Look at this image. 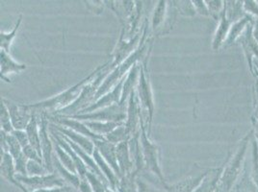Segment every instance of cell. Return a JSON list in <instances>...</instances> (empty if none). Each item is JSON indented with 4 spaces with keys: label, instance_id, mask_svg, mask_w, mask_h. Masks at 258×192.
Listing matches in <instances>:
<instances>
[{
    "label": "cell",
    "instance_id": "cell-1",
    "mask_svg": "<svg viewBox=\"0 0 258 192\" xmlns=\"http://www.w3.org/2000/svg\"><path fill=\"white\" fill-rule=\"evenodd\" d=\"M103 66H104V64L98 66L97 68H96L95 71H93L91 74L88 75L86 78H84L83 80H81L76 85H73L72 87L66 89L63 92H61L54 97H51L49 99L43 100L42 102L30 104V107L32 109L34 114L46 113V112H52L54 114H56L59 111L72 105L78 99V97L83 91L87 84H89L92 81V79L103 68Z\"/></svg>",
    "mask_w": 258,
    "mask_h": 192
},
{
    "label": "cell",
    "instance_id": "cell-2",
    "mask_svg": "<svg viewBox=\"0 0 258 192\" xmlns=\"http://www.w3.org/2000/svg\"><path fill=\"white\" fill-rule=\"evenodd\" d=\"M111 64H112V61H108L107 63L104 64L103 68L92 79V81L89 84H87L76 102H74L69 107L64 108L63 110L59 111L58 113L54 114V116H59L64 118L73 117V116L81 114L83 111L86 110L87 108L93 105L96 102L97 90L99 89L100 85H102L105 78L107 77L108 72L111 71Z\"/></svg>",
    "mask_w": 258,
    "mask_h": 192
},
{
    "label": "cell",
    "instance_id": "cell-3",
    "mask_svg": "<svg viewBox=\"0 0 258 192\" xmlns=\"http://www.w3.org/2000/svg\"><path fill=\"white\" fill-rule=\"evenodd\" d=\"M148 60H149V57L146 58L144 62L141 64L140 76H139L138 84L136 86V92L140 102L144 124L147 129H149V133H150L153 114H154V100H153V93H152L151 81H150L148 67H147Z\"/></svg>",
    "mask_w": 258,
    "mask_h": 192
},
{
    "label": "cell",
    "instance_id": "cell-4",
    "mask_svg": "<svg viewBox=\"0 0 258 192\" xmlns=\"http://www.w3.org/2000/svg\"><path fill=\"white\" fill-rule=\"evenodd\" d=\"M140 143L144 169L155 175V177L161 181L165 188V186L167 185V182L165 181V179L163 177L160 163H159V148L150 139V136L148 135L147 127L145 126L144 121L142 122V126H141Z\"/></svg>",
    "mask_w": 258,
    "mask_h": 192
},
{
    "label": "cell",
    "instance_id": "cell-5",
    "mask_svg": "<svg viewBox=\"0 0 258 192\" xmlns=\"http://www.w3.org/2000/svg\"><path fill=\"white\" fill-rule=\"evenodd\" d=\"M127 105L118 103L109 107L99 109L96 112L80 114L69 118H74L79 121H100V122H115L124 124L127 118Z\"/></svg>",
    "mask_w": 258,
    "mask_h": 192
},
{
    "label": "cell",
    "instance_id": "cell-6",
    "mask_svg": "<svg viewBox=\"0 0 258 192\" xmlns=\"http://www.w3.org/2000/svg\"><path fill=\"white\" fill-rule=\"evenodd\" d=\"M16 179L19 181L26 192L37 191L41 189L50 188H63L67 186V182L61 178L59 174L55 172L43 176H22L16 175Z\"/></svg>",
    "mask_w": 258,
    "mask_h": 192
},
{
    "label": "cell",
    "instance_id": "cell-7",
    "mask_svg": "<svg viewBox=\"0 0 258 192\" xmlns=\"http://www.w3.org/2000/svg\"><path fill=\"white\" fill-rule=\"evenodd\" d=\"M0 134H1V150L4 152H8L11 155L15 162L17 174L22 175V176H28L27 169H26L28 159L25 157L21 144L12 134H7L2 130Z\"/></svg>",
    "mask_w": 258,
    "mask_h": 192
},
{
    "label": "cell",
    "instance_id": "cell-8",
    "mask_svg": "<svg viewBox=\"0 0 258 192\" xmlns=\"http://www.w3.org/2000/svg\"><path fill=\"white\" fill-rule=\"evenodd\" d=\"M37 115V114H36ZM38 117V115H37ZM48 117L45 113H40L38 117L39 126H40V140H41V150L43 157V166L48 173H54L53 150L54 144L48 127Z\"/></svg>",
    "mask_w": 258,
    "mask_h": 192
},
{
    "label": "cell",
    "instance_id": "cell-9",
    "mask_svg": "<svg viewBox=\"0 0 258 192\" xmlns=\"http://www.w3.org/2000/svg\"><path fill=\"white\" fill-rule=\"evenodd\" d=\"M9 111L12 124L15 130L25 131L35 115L30 105H22L7 99H1Z\"/></svg>",
    "mask_w": 258,
    "mask_h": 192
},
{
    "label": "cell",
    "instance_id": "cell-10",
    "mask_svg": "<svg viewBox=\"0 0 258 192\" xmlns=\"http://www.w3.org/2000/svg\"><path fill=\"white\" fill-rule=\"evenodd\" d=\"M144 121L142 109H141L139 98L137 95L136 89L129 96L128 105H127V118L125 121V127L127 130L129 139L132 137L141 133L142 122Z\"/></svg>",
    "mask_w": 258,
    "mask_h": 192
},
{
    "label": "cell",
    "instance_id": "cell-11",
    "mask_svg": "<svg viewBox=\"0 0 258 192\" xmlns=\"http://www.w3.org/2000/svg\"><path fill=\"white\" fill-rule=\"evenodd\" d=\"M141 39L142 32L141 34L138 33L131 40H126L122 36H119L118 43L112 55L113 60L111 64V70L118 66L119 64H122L127 58L136 51V49L140 45Z\"/></svg>",
    "mask_w": 258,
    "mask_h": 192
},
{
    "label": "cell",
    "instance_id": "cell-12",
    "mask_svg": "<svg viewBox=\"0 0 258 192\" xmlns=\"http://www.w3.org/2000/svg\"><path fill=\"white\" fill-rule=\"evenodd\" d=\"M103 159L106 160L108 164L112 167V169L117 174L119 179H121V173L118 167V159H117V145L109 142L104 137L96 139L93 141Z\"/></svg>",
    "mask_w": 258,
    "mask_h": 192
},
{
    "label": "cell",
    "instance_id": "cell-13",
    "mask_svg": "<svg viewBox=\"0 0 258 192\" xmlns=\"http://www.w3.org/2000/svg\"><path fill=\"white\" fill-rule=\"evenodd\" d=\"M125 78H123L111 91H109L106 94H104L102 97H100L99 99H97V101L93 105H91L90 107L87 108L86 110L83 111L81 114L93 113V112H96V111L99 110V109L109 107V106H112L114 104L119 103L120 99H121L122 88H123V84H124Z\"/></svg>",
    "mask_w": 258,
    "mask_h": 192
},
{
    "label": "cell",
    "instance_id": "cell-14",
    "mask_svg": "<svg viewBox=\"0 0 258 192\" xmlns=\"http://www.w3.org/2000/svg\"><path fill=\"white\" fill-rule=\"evenodd\" d=\"M50 125L56 131H58L59 133L64 135V137H67L68 139H70L72 141H74L76 144H77L79 147H81L89 155L93 156L94 151L96 149V146H95V144H94L92 139L87 138V137L83 136V135H80V134L76 133V132L71 130V129L66 128L64 126H61V125H58V124H50Z\"/></svg>",
    "mask_w": 258,
    "mask_h": 192
},
{
    "label": "cell",
    "instance_id": "cell-15",
    "mask_svg": "<svg viewBox=\"0 0 258 192\" xmlns=\"http://www.w3.org/2000/svg\"><path fill=\"white\" fill-rule=\"evenodd\" d=\"M0 75L1 79L7 83H10L11 80L8 77L13 73H21L26 69V65L24 64H19L16 62L11 55L4 50L0 51Z\"/></svg>",
    "mask_w": 258,
    "mask_h": 192
},
{
    "label": "cell",
    "instance_id": "cell-16",
    "mask_svg": "<svg viewBox=\"0 0 258 192\" xmlns=\"http://www.w3.org/2000/svg\"><path fill=\"white\" fill-rule=\"evenodd\" d=\"M0 171H1V176L6 181L11 182L12 184H14V185H16L22 192H26L24 187L16 179L17 172H16V167H15V162H14L11 155L8 152L1 151Z\"/></svg>",
    "mask_w": 258,
    "mask_h": 192
},
{
    "label": "cell",
    "instance_id": "cell-17",
    "mask_svg": "<svg viewBox=\"0 0 258 192\" xmlns=\"http://www.w3.org/2000/svg\"><path fill=\"white\" fill-rule=\"evenodd\" d=\"M128 140L120 142L117 145V159L118 167L121 173V178L135 171V165L130 155Z\"/></svg>",
    "mask_w": 258,
    "mask_h": 192
},
{
    "label": "cell",
    "instance_id": "cell-18",
    "mask_svg": "<svg viewBox=\"0 0 258 192\" xmlns=\"http://www.w3.org/2000/svg\"><path fill=\"white\" fill-rule=\"evenodd\" d=\"M93 158L96 160L100 171L103 173V175L107 179L109 186L113 189H117V186H118L120 179L118 178L117 174L112 169V167L108 164L107 161L103 159V157L101 156V154L99 153V151L97 148L94 151Z\"/></svg>",
    "mask_w": 258,
    "mask_h": 192
},
{
    "label": "cell",
    "instance_id": "cell-19",
    "mask_svg": "<svg viewBox=\"0 0 258 192\" xmlns=\"http://www.w3.org/2000/svg\"><path fill=\"white\" fill-rule=\"evenodd\" d=\"M53 166L54 170L57 171V173L61 176V178L64 179V181L67 183L71 184L73 186V188H75L78 191L80 183H81V178L79 177V175L74 174L71 171L66 169L62 165V163L60 162V160H58L56 155H53Z\"/></svg>",
    "mask_w": 258,
    "mask_h": 192
},
{
    "label": "cell",
    "instance_id": "cell-20",
    "mask_svg": "<svg viewBox=\"0 0 258 192\" xmlns=\"http://www.w3.org/2000/svg\"><path fill=\"white\" fill-rule=\"evenodd\" d=\"M27 137L29 139V143L34 149L36 150L42 157V150H41V140H40V126L38 117L35 114L33 116L31 121L29 122L27 128L25 130ZM43 158V157H42Z\"/></svg>",
    "mask_w": 258,
    "mask_h": 192
},
{
    "label": "cell",
    "instance_id": "cell-21",
    "mask_svg": "<svg viewBox=\"0 0 258 192\" xmlns=\"http://www.w3.org/2000/svg\"><path fill=\"white\" fill-rule=\"evenodd\" d=\"M202 178H187L173 184H168L165 186L167 192H194L200 184Z\"/></svg>",
    "mask_w": 258,
    "mask_h": 192
},
{
    "label": "cell",
    "instance_id": "cell-22",
    "mask_svg": "<svg viewBox=\"0 0 258 192\" xmlns=\"http://www.w3.org/2000/svg\"><path fill=\"white\" fill-rule=\"evenodd\" d=\"M93 133L105 137L107 134L111 133L113 130L118 127L121 124L115 122H100V121H82Z\"/></svg>",
    "mask_w": 258,
    "mask_h": 192
},
{
    "label": "cell",
    "instance_id": "cell-23",
    "mask_svg": "<svg viewBox=\"0 0 258 192\" xmlns=\"http://www.w3.org/2000/svg\"><path fill=\"white\" fill-rule=\"evenodd\" d=\"M52 141H53L55 155L57 156L58 160H60L62 165L64 166L66 169L71 171L74 174H77L78 175L77 170H76V164H75L74 160L72 159V157L70 156V154L66 150L63 149L54 139H52Z\"/></svg>",
    "mask_w": 258,
    "mask_h": 192
},
{
    "label": "cell",
    "instance_id": "cell-24",
    "mask_svg": "<svg viewBox=\"0 0 258 192\" xmlns=\"http://www.w3.org/2000/svg\"><path fill=\"white\" fill-rule=\"evenodd\" d=\"M22 22V16L19 17V20L16 23L14 29L11 32L9 33H0V48L1 50H4L5 52L10 54V49H11L12 43L14 42L15 38L17 37L18 31L21 27V24Z\"/></svg>",
    "mask_w": 258,
    "mask_h": 192
},
{
    "label": "cell",
    "instance_id": "cell-25",
    "mask_svg": "<svg viewBox=\"0 0 258 192\" xmlns=\"http://www.w3.org/2000/svg\"><path fill=\"white\" fill-rule=\"evenodd\" d=\"M167 1H158L157 6L154 9V13L151 20V28L153 31L160 28L165 22L166 14H167Z\"/></svg>",
    "mask_w": 258,
    "mask_h": 192
},
{
    "label": "cell",
    "instance_id": "cell-26",
    "mask_svg": "<svg viewBox=\"0 0 258 192\" xmlns=\"http://www.w3.org/2000/svg\"><path fill=\"white\" fill-rule=\"evenodd\" d=\"M104 138L107 139L109 142H111L115 145H118V143H120V142L128 140L129 136L126 127H125V123L119 125L115 130H113L111 133L107 134Z\"/></svg>",
    "mask_w": 258,
    "mask_h": 192
},
{
    "label": "cell",
    "instance_id": "cell-27",
    "mask_svg": "<svg viewBox=\"0 0 258 192\" xmlns=\"http://www.w3.org/2000/svg\"><path fill=\"white\" fill-rule=\"evenodd\" d=\"M0 111H1V116H0V121H1V130L4 131L7 134H12L15 129L13 127L12 124L11 117L9 114V111L4 104V102L1 100V106H0Z\"/></svg>",
    "mask_w": 258,
    "mask_h": 192
},
{
    "label": "cell",
    "instance_id": "cell-28",
    "mask_svg": "<svg viewBox=\"0 0 258 192\" xmlns=\"http://www.w3.org/2000/svg\"><path fill=\"white\" fill-rule=\"evenodd\" d=\"M86 179L89 181L92 189L94 192H106L107 184L99 179L97 175L91 171L88 170L86 174Z\"/></svg>",
    "mask_w": 258,
    "mask_h": 192
},
{
    "label": "cell",
    "instance_id": "cell-29",
    "mask_svg": "<svg viewBox=\"0 0 258 192\" xmlns=\"http://www.w3.org/2000/svg\"><path fill=\"white\" fill-rule=\"evenodd\" d=\"M26 169H27L28 176H30V177L43 176V175H46V174H50V173H48V171L44 168L43 164L32 160H28V161H27Z\"/></svg>",
    "mask_w": 258,
    "mask_h": 192
},
{
    "label": "cell",
    "instance_id": "cell-30",
    "mask_svg": "<svg viewBox=\"0 0 258 192\" xmlns=\"http://www.w3.org/2000/svg\"><path fill=\"white\" fill-rule=\"evenodd\" d=\"M136 185H137V192H167L166 190H161L160 188H157L151 185L150 182H147L146 180L138 177L136 179Z\"/></svg>",
    "mask_w": 258,
    "mask_h": 192
},
{
    "label": "cell",
    "instance_id": "cell-31",
    "mask_svg": "<svg viewBox=\"0 0 258 192\" xmlns=\"http://www.w3.org/2000/svg\"><path fill=\"white\" fill-rule=\"evenodd\" d=\"M78 192H94L87 179L81 180V183H80Z\"/></svg>",
    "mask_w": 258,
    "mask_h": 192
},
{
    "label": "cell",
    "instance_id": "cell-32",
    "mask_svg": "<svg viewBox=\"0 0 258 192\" xmlns=\"http://www.w3.org/2000/svg\"><path fill=\"white\" fill-rule=\"evenodd\" d=\"M67 187H63V188H50V189H41V190H37V191L33 192H66L67 191Z\"/></svg>",
    "mask_w": 258,
    "mask_h": 192
},
{
    "label": "cell",
    "instance_id": "cell-33",
    "mask_svg": "<svg viewBox=\"0 0 258 192\" xmlns=\"http://www.w3.org/2000/svg\"><path fill=\"white\" fill-rule=\"evenodd\" d=\"M66 192H78L76 189H75V188H72L71 186H68L67 187V191Z\"/></svg>",
    "mask_w": 258,
    "mask_h": 192
},
{
    "label": "cell",
    "instance_id": "cell-34",
    "mask_svg": "<svg viewBox=\"0 0 258 192\" xmlns=\"http://www.w3.org/2000/svg\"><path fill=\"white\" fill-rule=\"evenodd\" d=\"M106 192H118L117 189H113V188H111L110 186H108L107 188H106Z\"/></svg>",
    "mask_w": 258,
    "mask_h": 192
}]
</instances>
